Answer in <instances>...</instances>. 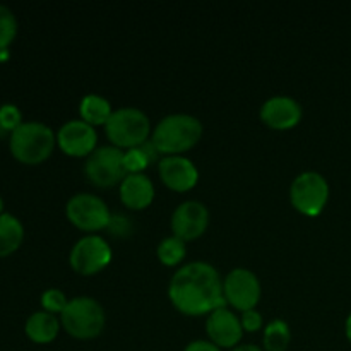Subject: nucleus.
Instances as JSON below:
<instances>
[{
  "instance_id": "f257e3e1",
  "label": "nucleus",
  "mask_w": 351,
  "mask_h": 351,
  "mask_svg": "<svg viewBox=\"0 0 351 351\" xmlns=\"http://www.w3.org/2000/svg\"><path fill=\"white\" fill-rule=\"evenodd\" d=\"M171 304L187 315L211 314L226 307L223 281L218 269L204 261H192L178 267L168 287Z\"/></svg>"
},
{
  "instance_id": "f03ea898",
  "label": "nucleus",
  "mask_w": 351,
  "mask_h": 351,
  "mask_svg": "<svg viewBox=\"0 0 351 351\" xmlns=\"http://www.w3.org/2000/svg\"><path fill=\"white\" fill-rule=\"evenodd\" d=\"M202 123L191 113H170L156 123L151 141L165 156L180 154L199 143Z\"/></svg>"
},
{
  "instance_id": "7ed1b4c3",
  "label": "nucleus",
  "mask_w": 351,
  "mask_h": 351,
  "mask_svg": "<svg viewBox=\"0 0 351 351\" xmlns=\"http://www.w3.org/2000/svg\"><path fill=\"white\" fill-rule=\"evenodd\" d=\"M57 144V134L43 122H23L10 132L9 147L12 156L24 165H40Z\"/></svg>"
},
{
  "instance_id": "20e7f679",
  "label": "nucleus",
  "mask_w": 351,
  "mask_h": 351,
  "mask_svg": "<svg viewBox=\"0 0 351 351\" xmlns=\"http://www.w3.org/2000/svg\"><path fill=\"white\" fill-rule=\"evenodd\" d=\"M60 322L65 331L74 338H96L105 328V308L93 297H74L69 300L67 307L60 314Z\"/></svg>"
},
{
  "instance_id": "39448f33",
  "label": "nucleus",
  "mask_w": 351,
  "mask_h": 351,
  "mask_svg": "<svg viewBox=\"0 0 351 351\" xmlns=\"http://www.w3.org/2000/svg\"><path fill=\"white\" fill-rule=\"evenodd\" d=\"M106 136L117 147H137L149 137V117L136 106H122L113 110L108 122L105 123Z\"/></svg>"
},
{
  "instance_id": "423d86ee",
  "label": "nucleus",
  "mask_w": 351,
  "mask_h": 351,
  "mask_svg": "<svg viewBox=\"0 0 351 351\" xmlns=\"http://www.w3.org/2000/svg\"><path fill=\"white\" fill-rule=\"evenodd\" d=\"M84 173L96 187H112L122 184L127 177L123 167V151L117 146H99L86 158Z\"/></svg>"
},
{
  "instance_id": "0eeeda50",
  "label": "nucleus",
  "mask_w": 351,
  "mask_h": 351,
  "mask_svg": "<svg viewBox=\"0 0 351 351\" xmlns=\"http://www.w3.org/2000/svg\"><path fill=\"white\" fill-rule=\"evenodd\" d=\"M291 204L305 216H317L329 199V184L319 171L297 175L290 187Z\"/></svg>"
},
{
  "instance_id": "6e6552de",
  "label": "nucleus",
  "mask_w": 351,
  "mask_h": 351,
  "mask_svg": "<svg viewBox=\"0 0 351 351\" xmlns=\"http://www.w3.org/2000/svg\"><path fill=\"white\" fill-rule=\"evenodd\" d=\"M67 218L84 232H98L110 225V209L101 197L88 192L74 194L65 206Z\"/></svg>"
},
{
  "instance_id": "1a4fd4ad",
  "label": "nucleus",
  "mask_w": 351,
  "mask_h": 351,
  "mask_svg": "<svg viewBox=\"0 0 351 351\" xmlns=\"http://www.w3.org/2000/svg\"><path fill=\"white\" fill-rule=\"evenodd\" d=\"M69 261L75 273L91 276L108 266L112 261V249L103 237L93 233V235L81 237L74 243Z\"/></svg>"
},
{
  "instance_id": "9d476101",
  "label": "nucleus",
  "mask_w": 351,
  "mask_h": 351,
  "mask_svg": "<svg viewBox=\"0 0 351 351\" xmlns=\"http://www.w3.org/2000/svg\"><path fill=\"white\" fill-rule=\"evenodd\" d=\"M223 293L226 304H232L239 311L245 312L256 308L261 298V281L256 273L245 267H235L226 274L223 281Z\"/></svg>"
},
{
  "instance_id": "9b49d317",
  "label": "nucleus",
  "mask_w": 351,
  "mask_h": 351,
  "mask_svg": "<svg viewBox=\"0 0 351 351\" xmlns=\"http://www.w3.org/2000/svg\"><path fill=\"white\" fill-rule=\"evenodd\" d=\"M96 129L82 119L69 120L57 132V144L65 154L71 156H89L96 149Z\"/></svg>"
},
{
  "instance_id": "f8f14e48",
  "label": "nucleus",
  "mask_w": 351,
  "mask_h": 351,
  "mask_svg": "<svg viewBox=\"0 0 351 351\" xmlns=\"http://www.w3.org/2000/svg\"><path fill=\"white\" fill-rule=\"evenodd\" d=\"M209 225V211L201 201H185L171 215V230L173 235L187 240L199 239Z\"/></svg>"
},
{
  "instance_id": "ddd939ff",
  "label": "nucleus",
  "mask_w": 351,
  "mask_h": 351,
  "mask_svg": "<svg viewBox=\"0 0 351 351\" xmlns=\"http://www.w3.org/2000/svg\"><path fill=\"white\" fill-rule=\"evenodd\" d=\"M158 171L167 187L171 191L185 192L194 187L199 180V170L194 161L182 154H170L158 161Z\"/></svg>"
},
{
  "instance_id": "4468645a",
  "label": "nucleus",
  "mask_w": 351,
  "mask_h": 351,
  "mask_svg": "<svg viewBox=\"0 0 351 351\" xmlns=\"http://www.w3.org/2000/svg\"><path fill=\"white\" fill-rule=\"evenodd\" d=\"M261 119L273 129H291L302 120V105L291 96H271L261 106Z\"/></svg>"
},
{
  "instance_id": "2eb2a0df",
  "label": "nucleus",
  "mask_w": 351,
  "mask_h": 351,
  "mask_svg": "<svg viewBox=\"0 0 351 351\" xmlns=\"http://www.w3.org/2000/svg\"><path fill=\"white\" fill-rule=\"evenodd\" d=\"M206 331H208L209 339H211L216 346H223V348L237 346V343H239L243 336L242 322L237 317V314H233V312L226 307L216 308V311H213L211 314L208 315Z\"/></svg>"
},
{
  "instance_id": "dca6fc26",
  "label": "nucleus",
  "mask_w": 351,
  "mask_h": 351,
  "mask_svg": "<svg viewBox=\"0 0 351 351\" xmlns=\"http://www.w3.org/2000/svg\"><path fill=\"white\" fill-rule=\"evenodd\" d=\"M120 199L130 209H144L153 202L154 185L144 173H129L120 184Z\"/></svg>"
},
{
  "instance_id": "f3484780",
  "label": "nucleus",
  "mask_w": 351,
  "mask_h": 351,
  "mask_svg": "<svg viewBox=\"0 0 351 351\" xmlns=\"http://www.w3.org/2000/svg\"><path fill=\"white\" fill-rule=\"evenodd\" d=\"M58 329H60V322L57 315L47 311H38L31 314L24 326L27 338L38 345H47L53 341L58 335Z\"/></svg>"
},
{
  "instance_id": "a211bd4d",
  "label": "nucleus",
  "mask_w": 351,
  "mask_h": 351,
  "mask_svg": "<svg viewBox=\"0 0 351 351\" xmlns=\"http://www.w3.org/2000/svg\"><path fill=\"white\" fill-rule=\"evenodd\" d=\"M24 240V226L17 216L10 213L0 215V257L16 252Z\"/></svg>"
},
{
  "instance_id": "6ab92c4d",
  "label": "nucleus",
  "mask_w": 351,
  "mask_h": 351,
  "mask_svg": "<svg viewBox=\"0 0 351 351\" xmlns=\"http://www.w3.org/2000/svg\"><path fill=\"white\" fill-rule=\"evenodd\" d=\"M79 112H81V119L84 122L91 123L93 127L103 123L105 125L108 122L110 115L113 113L112 105L106 98H103L101 95H86L81 99V105H79Z\"/></svg>"
},
{
  "instance_id": "aec40b11",
  "label": "nucleus",
  "mask_w": 351,
  "mask_h": 351,
  "mask_svg": "<svg viewBox=\"0 0 351 351\" xmlns=\"http://www.w3.org/2000/svg\"><path fill=\"white\" fill-rule=\"evenodd\" d=\"M290 326L283 319H274L264 329V348L267 351H285L290 345Z\"/></svg>"
},
{
  "instance_id": "412c9836",
  "label": "nucleus",
  "mask_w": 351,
  "mask_h": 351,
  "mask_svg": "<svg viewBox=\"0 0 351 351\" xmlns=\"http://www.w3.org/2000/svg\"><path fill=\"white\" fill-rule=\"evenodd\" d=\"M185 254H187L185 242L175 235L167 237L158 245V257L165 266H177L184 261Z\"/></svg>"
},
{
  "instance_id": "4be33fe9",
  "label": "nucleus",
  "mask_w": 351,
  "mask_h": 351,
  "mask_svg": "<svg viewBox=\"0 0 351 351\" xmlns=\"http://www.w3.org/2000/svg\"><path fill=\"white\" fill-rule=\"evenodd\" d=\"M17 34L16 14L7 5L0 3V51L7 50Z\"/></svg>"
},
{
  "instance_id": "5701e85b",
  "label": "nucleus",
  "mask_w": 351,
  "mask_h": 351,
  "mask_svg": "<svg viewBox=\"0 0 351 351\" xmlns=\"http://www.w3.org/2000/svg\"><path fill=\"white\" fill-rule=\"evenodd\" d=\"M69 300L65 297V293L58 288H48L41 293V305H43V311L50 312V314H62L64 308L67 307Z\"/></svg>"
},
{
  "instance_id": "b1692460",
  "label": "nucleus",
  "mask_w": 351,
  "mask_h": 351,
  "mask_svg": "<svg viewBox=\"0 0 351 351\" xmlns=\"http://www.w3.org/2000/svg\"><path fill=\"white\" fill-rule=\"evenodd\" d=\"M149 158L146 156L139 146L130 147V149L123 151V167H125L127 175L129 173H143L144 168L149 165Z\"/></svg>"
},
{
  "instance_id": "393cba45",
  "label": "nucleus",
  "mask_w": 351,
  "mask_h": 351,
  "mask_svg": "<svg viewBox=\"0 0 351 351\" xmlns=\"http://www.w3.org/2000/svg\"><path fill=\"white\" fill-rule=\"evenodd\" d=\"M21 123H23V115L16 105L5 103V105L0 106V129L14 132Z\"/></svg>"
},
{
  "instance_id": "a878e982",
  "label": "nucleus",
  "mask_w": 351,
  "mask_h": 351,
  "mask_svg": "<svg viewBox=\"0 0 351 351\" xmlns=\"http://www.w3.org/2000/svg\"><path fill=\"white\" fill-rule=\"evenodd\" d=\"M240 322H242L243 331L254 332L257 331V329H261V326H263V315H261V312H257L256 308H250V311L242 312Z\"/></svg>"
},
{
  "instance_id": "bb28decb",
  "label": "nucleus",
  "mask_w": 351,
  "mask_h": 351,
  "mask_svg": "<svg viewBox=\"0 0 351 351\" xmlns=\"http://www.w3.org/2000/svg\"><path fill=\"white\" fill-rule=\"evenodd\" d=\"M184 351H221L219 346H216L213 341H206V339H195V341L189 343Z\"/></svg>"
},
{
  "instance_id": "cd10ccee",
  "label": "nucleus",
  "mask_w": 351,
  "mask_h": 351,
  "mask_svg": "<svg viewBox=\"0 0 351 351\" xmlns=\"http://www.w3.org/2000/svg\"><path fill=\"white\" fill-rule=\"evenodd\" d=\"M232 351H263V350L256 345H239V346H235Z\"/></svg>"
},
{
  "instance_id": "c85d7f7f",
  "label": "nucleus",
  "mask_w": 351,
  "mask_h": 351,
  "mask_svg": "<svg viewBox=\"0 0 351 351\" xmlns=\"http://www.w3.org/2000/svg\"><path fill=\"white\" fill-rule=\"evenodd\" d=\"M346 338H348L351 343V314L348 315V319H346Z\"/></svg>"
},
{
  "instance_id": "c756f323",
  "label": "nucleus",
  "mask_w": 351,
  "mask_h": 351,
  "mask_svg": "<svg viewBox=\"0 0 351 351\" xmlns=\"http://www.w3.org/2000/svg\"><path fill=\"white\" fill-rule=\"evenodd\" d=\"M3 213V199H2V195H0V215H2Z\"/></svg>"
}]
</instances>
